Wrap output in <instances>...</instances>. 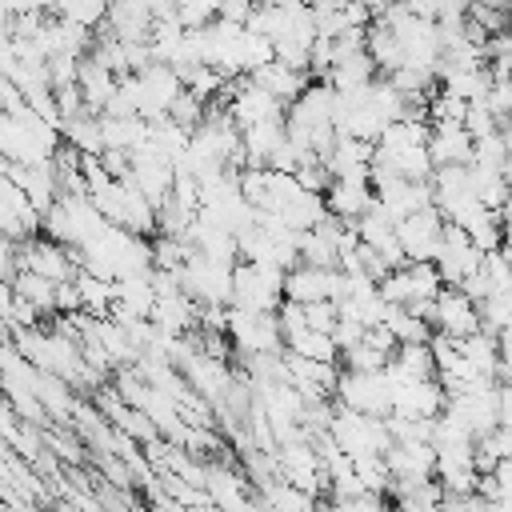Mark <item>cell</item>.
Listing matches in <instances>:
<instances>
[{
  "instance_id": "cell-1",
  "label": "cell",
  "mask_w": 512,
  "mask_h": 512,
  "mask_svg": "<svg viewBox=\"0 0 512 512\" xmlns=\"http://www.w3.org/2000/svg\"><path fill=\"white\" fill-rule=\"evenodd\" d=\"M104 224L108 220L88 204V196H56L52 208L40 216L44 236L64 244V248H72V252H80L88 240H96L104 232Z\"/></svg>"
},
{
  "instance_id": "cell-2",
  "label": "cell",
  "mask_w": 512,
  "mask_h": 512,
  "mask_svg": "<svg viewBox=\"0 0 512 512\" xmlns=\"http://www.w3.org/2000/svg\"><path fill=\"white\" fill-rule=\"evenodd\" d=\"M328 440L352 460V456H368V452H384L392 440H388V428L380 416H360V412H348L332 400V420H328Z\"/></svg>"
},
{
  "instance_id": "cell-3",
  "label": "cell",
  "mask_w": 512,
  "mask_h": 512,
  "mask_svg": "<svg viewBox=\"0 0 512 512\" xmlns=\"http://www.w3.org/2000/svg\"><path fill=\"white\" fill-rule=\"evenodd\" d=\"M284 276L272 272V268H260V264H248V260H236L232 264V300L228 308H240V312H276L284 292H280Z\"/></svg>"
},
{
  "instance_id": "cell-4",
  "label": "cell",
  "mask_w": 512,
  "mask_h": 512,
  "mask_svg": "<svg viewBox=\"0 0 512 512\" xmlns=\"http://www.w3.org/2000/svg\"><path fill=\"white\" fill-rule=\"evenodd\" d=\"M224 336H228V344L240 356H276V352H284V336H280L276 312H240V308H228Z\"/></svg>"
},
{
  "instance_id": "cell-5",
  "label": "cell",
  "mask_w": 512,
  "mask_h": 512,
  "mask_svg": "<svg viewBox=\"0 0 512 512\" xmlns=\"http://www.w3.org/2000/svg\"><path fill=\"white\" fill-rule=\"evenodd\" d=\"M332 400L348 412H360V416H388L392 408V380L388 372H340L336 376V388H332Z\"/></svg>"
},
{
  "instance_id": "cell-6",
  "label": "cell",
  "mask_w": 512,
  "mask_h": 512,
  "mask_svg": "<svg viewBox=\"0 0 512 512\" xmlns=\"http://www.w3.org/2000/svg\"><path fill=\"white\" fill-rule=\"evenodd\" d=\"M128 84H132V104H136V116H140L144 124L164 120V116H168V104H172V100L184 92L180 76H176L168 64H148L144 72H132V76H128Z\"/></svg>"
},
{
  "instance_id": "cell-7",
  "label": "cell",
  "mask_w": 512,
  "mask_h": 512,
  "mask_svg": "<svg viewBox=\"0 0 512 512\" xmlns=\"http://www.w3.org/2000/svg\"><path fill=\"white\" fill-rule=\"evenodd\" d=\"M16 272H36L52 284H64L76 276V252L48 236H28L16 244Z\"/></svg>"
},
{
  "instance_id": "cell-8",
  "label": "cell",
  "mask_w": 512,
  "mask_h": 512,
  "mask_svg": "<svg viewBox=\"0 0 512 512\" xmlns=\"http://www.w3.org/2000/svg\"><path fill=\"white\" fill-rule=\"evenodd\" d=\"M180 276V292L192 300V304H224L232 300V268L224 264H212L204 256H188V264L176 272Z\"/></svg>"
},
{
  "instance_id": "cell-9",
  "label": "cell",
  "mask_w": 512,
  "mask_h": 512,
  "mask_svg": "<svg viewBox=\"0 0 512 512\" xmlns=\"http://www.w3.org/2000/svg\"><path fill=\"white\" fill-rule=\"evenodd\" d=\"M440 236H444V216L428 204L412 216H404L396 224V244H400V256L404 264H424V260H436V248H440Z\"/></svg>"
},
{
  "instance_id": "cell-10",
  "label": "cell",
  "mask_w": 512,
  "mask_h": 512,
  "mask_svg": "<svg viewBox=\"0 0 512 512\" xmlns=\"http://www.w3.org/2000/svg\"><path fill=\"white\" fill-rule=\"evenodd\" d=\"M480 248L460 232V228H452V224H444V236H440V248H436V276H440V284L444 288H456V284H464L476 268H480Z\"/></svg>"
},
{
  "instance_id": "cell-11",
  "label": "cell",
  "mask_w": 512,
  "mask_h": 512,
  "mask_svg": "<svg viewBox=\"0 0 512 512\" xmlns=\"http://www.w3.org/2000/svg\"><path fill=\"white\" fill-rule=\"evenodd\" d=\"M480 328L476 320V304L460 292V288H440L432 296V332L448 336V340H464Z\"/></svg>"
},
{
  "instance_id": "cell-12",
  "label": "cell",
  "mask_w": 512,
  "mask_h": 512,
  "mask_svg": "<svg viewBox=\"0 0 512 512\" xmlns=\"http://www.w3.org/2000/svg\"><path fill=\"white\" fill-rule=\"evenodd\" d=\"M320 200H324V212L336 216V220H344V224L360 220V216L376 204V200H372V184H368L364 176H340V180H328V188L320 192Z\"/></svg>"
},
{
  "instance_id": "cell-13",
  "label": "cell",
  "mask_w": 512,
  "mask_h": 512,
  "mask_svg": "<svg viewBox=\"0 0 512 512\" xmlns=\"http://www.w3.org/2000/svg\"><path fill=\"white\" fill-rule=\"evenodd\" d=\"M336 280L340 272L336 268H308V264H296L284 272V300L292 304H320V300H332L336 296Z\"/></svg>"
},
{
  "instance_id": "cell-14",
  "label": "cell",
  "mask_w": 512,
  "mask_h": 512,
  "mask_svg": "<svg viewBox=\"0 0 512 512\" xmlns=\"http://www.w3.org/2000/svg\"><path fill=\"white\" fill-rule=\"evenodd\" d=\"M248 84H256L260 92H268L276 104H292L308 84H312V76L308 72H296V68H288V64H280V60H268V64H260L256 72H248Z\"/></svg>"
},
{
  "instance_id": "cell-15",
  "label": "cell",
  "mask_w": 512,
  "mask_h": 512,
  "mask_svg": "<svg viewBox=\"0 0 512 512\" xmlns=\"http://www.w3.org/2000/svg\"><path fill=\"white\" fill-rule=\"evenodd\" d=\"M424 152L432 160V168H448V164H468L472 160V136L460 124H428V140Z\"/></svg>"
},
{
  "instance_id": "cell-16",
  "label": "cell",
  "mask_w": 512,
  "mask_h": 512,
  "mask_svg": "<svg viewBox=\"0 0 512 512\" xmlns=\"http://www.w3.org/2000/svg\"><path fill=\"white\" fill-rule=\"evenodd\" d=\"M116 80H120V76H112L108 68H100L92 56H84L80 68H76V92H80V100H84V112L100 116L104 104H108L112 92H116Z\"/></svg>"
},
{
  "instance_id": "cell-17",
  "label": "cell",
  "mask_w": 512,
  "mask_h": 512,
  "mask_svg": "<svg viewBox=\"0 0 512 512\" xmlns=\"http://www.w3.org/2000/svg\"><path fill=\"white\" fill-rule=\"evenodd\" d=\"M148 320L164 332V336H188L196 328V304L184 296V292H172V296H156Z\"/></svg>"
},
{
  "instance_id": "cell-18",
  "label": "cell",
  "mask_w": 512,
  "mask_h": 512,
  "mask_svg": "<svg viewBox=\"0 0 512 512\" xmlns=\"http://www.w3.org/2000/svg\"><path fill=\"white\" fill-rule=\"evenodd\" d=\"M144 132H148V124H144L140 116H100L104 152H124V156H132V152L144 144Z\"/></svg>"
},
{
  "instance_id": "cell-19",
  "label": "cell",
  "mask_w": 512,
  "mask_h": 512,
  "mask_svg": "<svg viewBox=\"0 0 512 512\" xmlns=\"http://www.w3.org/2000/svg\"><path fill=\"white\" fill-rule=\"evenodd\" d=\"M60 144H68V148L80 152V156H100V152H104V140H100V116L80 112V116L64 120V124H60Z\"/></svg>"
},
{
  "instance_id": "cell-20",
  "label": "cell",
  "mask_w": 512,
  "mask_h": 512,
  "mask_svg": "<svg viewBox=\"0 0 512 512\" xmlns=\"http://www.w3.org/2000/svg\"><path fill=\"white\" fill-rule=\"evenodd\" d=\"M8 284H12V296H20L24 304H32L40 316H52L56 312V284L52 280H44L36 272H16Z\"/></svg>"
},
{
  "instance_id": "cell-21",
  "label": "cell",
  "mask_w": 512,
  "mask_h": 512,
  "mask_svg": "<svg viewBox=\"0 0 512 512\" xmlns=\"http://www.w3.org/2000/svg\"><path fill=\"white\" fill-rule=\"evenodd\" d=\"M72 284H76V296H80V312H88V316H108L112 312V280H100V276H88V272L76 268Z\"/></svg>"
},
{
  "instance_id": "cell-22",
  "label": "cell",
  "mask_w": 512,
  "mask_h": 512,
  "mask_svg": "<svg viewBox=\"0 0 512 512\" xmlns=\"http://www.w3.org/2000/svg\"><path fill=\"white\" fill-rule=\"evenodd\" d=\"M284 352L304 356V360H320V364H336V356H340L336 344H332V336H328V332H312V328L288 336V340H284Z\"/></svg>"
},
{
  "instance_id": "cell-23",
  "label": "cell",
  "mask_w": 512,
  "mask_h": 512,
  "mask_svg": "<svg viewBox=\"0 0 512 512\" xmlns=\"http://www.w3.org/2000/svg\"><path fill=\"white\" fill-rule=\"evenodd\" d=\"M404 280H408V304H412V300H432V296L444 288L432 260H424V264H404Z\"/></svg>"
},
{
  "instance_id": "cell-24",
  "label": "cell",
  "mask_w": 512,
  "mask_h": 512,
  "mask_svg": "<svg viewBox=\"0 0 512 512\" xmlns=\"http://www.w3.org/2000/svg\"><path fill=\"white\" fill-rule=\"evenodd\" d=\"M204 108H208V104H200V100H196L192 92H180V96H176V100L168 104V116H164V120H172L176 128L192 132V128H196V124L204 120Z\"/></svg>"
},
{
  "instance_id": "cell-25",
  "label": "cell",
  "mask_w": 512,
  "mask_h": 512,
  "mask_svg": "<svg viewBox=\"0 0 512 512\" xmlns=\"http://www.w3.org/2000/svg\"><path fill=\"white\" fill-rule=\"evenodd\" d=\"M300 308H304V328H312V332H332V324H336V304H332V300L300 304Z\"/></svg>"
},
{
  "instance_id": "cell-26",
  "label": "cell",
  "mask_w": 512,
  "mask_h": 512,
  "mask_svg": "<svg viewBox=\"0 0 512 512\" xmlns=\"http://www.w3.org/2000/svg\"><path fill=\"white\" fill-rule=\"evenodd\" d=\"M252 0H220V8H216V20H224V24H248V16H252Z\"/></svg>"
},
{
  "instance_id": "cell-27",
  "label": "cell",
  "mask_w": 512,
  "mask_h": 512,
  "mask_svg": "<svg viewBox=\"0 0 512 512\" xmlns=\"http://www.w3.org/2000/svg\"><path fill=\"white\" fill-rule=\"evenodd\" d=\"M8 308H12V284L0 280V324H8Z\"/></svg>"
}]
</instances>
